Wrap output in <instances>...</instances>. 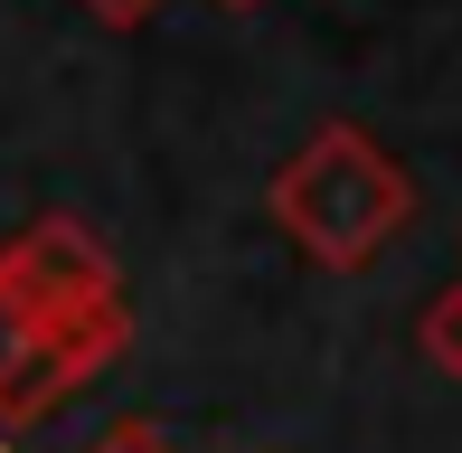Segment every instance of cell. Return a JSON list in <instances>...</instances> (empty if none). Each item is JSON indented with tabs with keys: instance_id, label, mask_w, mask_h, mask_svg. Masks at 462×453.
Listing matches in <instances>:
<instances>
[{
	"instance_id": "8992f818",
	"label": "cell",
	"mask_w": 462,
	"mask_h": 453,
	"mask_svg": "<svg viewBox=\"0 0 462 453\" xmlns=\"http://www.w3.org/2000/svg\"><path fill=\"white\" fill-rule=\"evenodd\" d=\"M217 10H255V0H217Z\"/></svg>"
},
{
	"instance_id": "5b68a950",
	"label": "cell",
	"mask_w": 462,
	"mask_h": 453,
	"mask_svg": "<svg viewBox=\"0 0 462 453\" xmlns=\"http://www.w3.org/2000/svg\"><path fill=\"white\" fill-rule=\"evenodd\" d=\"M104 453H161L152 435H114V444H104Z\"/></svg>"
},
{
	"instance_id": "7a4b0ae2",
	"label": "cell",
	"mask_w": 462,
	"mask_h": 453,
	"mask_svg": "<svg viewBox=\"0 0 462 453\" xmlns=\"http://www.w3.org/2000/svg\"><path fill=\"white\" fill-rule=\"evenodd\" d=\"M86 368H95L86 340H67L57 321H38L29 302L0 283V416H38V406H57Z\"/></svg>"
},
{
	"instance_id": "6da1fadb",
	"label": "cell",
	"mask_w": 462,
	"mask_h": 453,
	"mask_svg": "<svg viewBox=\"0 0 462 453\" xmlns=\"http://www.w3.org/2000/svg\"><path fill=\"white\" fill-rule=\"evenodd\" d=\"M406 217H415V180L377 152V133H359V123H321L274 171V226L311 264H330V274L377 264L406 236Z\"/></svg>"
},
{
	"instance_id": "277c9868",
	"label": "cell",
	"mask_w": 462,
	"mask_h": 453,
	"mask_svg": "<svg viewBox=\"0 0 462 453\" xmlns=\"http://www.w3.org/2000/svg\"><path fill=\"white\" fill-rule=\"evenodd\" d=\"M86 10L104 19V29H142V19H152V10H161V0H86Z\"/></svg>"
},
{
	"instance_id": "3957f363",
	"label": "cell",
	"mask_w": 462,
	"mask_h": 453,
	"mask_svg": "<svg viewBox=\"0 0 462 453\" xmlns=\"http://www.w3.org/2000/svg\"><path fill=\"white\" fill-rule=\"evenodd\" d=\"M415 349H425L444 378H462V283H444V293L425 302V321H415Z\"/></svg>"
}]
</instances>
